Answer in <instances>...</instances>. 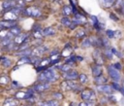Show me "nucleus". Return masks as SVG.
<instances>
[{
  "mask_svg": "<svg viewBox=\"0 0 124 106\" xmlns=\"http://www.w3.org/2000/svg\"><path fill=\"white\" fill-rule=\"evenodd\" d=\"M81 46H82L83 48H87V47H90V46H91V43H90V41H89V38H86V39H84V40L82 41V43H81Z\"/></svg>",
  "mask_w": 124,
  "mask_h": 106,
  "instance_id": "29",
  "label": "nucleus"
},
{
  "mask_svg": "<svg viewBox=\"0 0 124 106\" xmlns=\"http://www.w3.org/2000/svg\"><path fill=\"white\" fill-rule=\"evenodd\" d=\"M49 88H50V84L47 82H41V83H39L33 87L34 91H37V92H43V91H46Z\"/></svg>",
  "mask_w": 124,
  "mask_h": 106,
  "instance_id": "4",
  "label": "nucleus"
},
{
  "mask_svg": "<svg viewBox=\"0 0 124 106\" xmlns=\"http://www.w3.org/2000/svg\"><path fill=\"white\" fill-rule=\"evenodd\" d=\"M18 104L17 99H14V98H9L6 99L5 102L3 103V106H16Z\"/></svg>",
  "mask_w": 124,
  "mask_h": 106,
  "instance_id": "15",
  "label": "nucleus"
},
{
  "mask_svg": "<svg viewBox=\"0 0 124 106\" xmlns=\"http://www.w3.org/2000/svg\"><path fill=\"white\" fill-rule=\"evenodd\" d=\"M71 22H72V20H71L68 17H63V18H61V23H62V25H64V26L69 27L70 24H71Z\"/></svg>",
  "mask_w": 124,
  "mask_h": 106,
  "instance_id": "19",
  "label": "nucleus"
},
{
  "mask_svg": "<svg viewBox=\"0 0 124 106\" xmlns=\"http://www.w3.org/2000/svg\"><path fill=\"white\" fill-rule=\"evenodd\" d=\"M62 13H63V15L65 17H68V16H70L72 14V9L69 6H64L63 9H62Z\"/></svg>",
  "mask_w": 124,
  "mask_h": 106,
  "instance_id": "21",
  "label": "nucleus"
},
{
  "mask_svg": "<svg viewBox=\"0 0 124 106\" xmlns=\"http://www.w3.org/2000/svg\"><path fill=\"white\" fill-rule=\"evenodd\" d=\"M59 53V52L57 51V50H54V51H52V52H50V53H49V55L50 56H52V55H55V54H58Z\"/></svg>",
  "mask_w": 124,
  "mask_h": 106,
  "instance_id": "40",
  "label": "nucleus"
},
{
  "mask_svg": "<svg viewBox=\"0 0 124 106\" xmlns=\"http://www.w3.org/2000/svg\"><path fill=\"white\" fill-rule=\"evenodd\" d=\"M118 91H120V92L124 95V88H123V87H120V88H119V90H118Z\"/></svg>",
  "mask_w": 124,
  "mask_h": 106,
  "instance_id": "44",
  "label": "nucleus"
},
{
  "mask_svg": "<svg viewBox=\"0 0 124 106\" xmlns=\"http://www.w3.org/2000/svg\"><path fill=\"white\" fill-rule=\"evenodd\" d=\"M62 76L67 81H75L78 78V73L76 70H70L68 72H63Z\"/></svg>",
  "mask_w": 124,
  "mask_h": 106,
  "instance_id": "7",
  "label": "nucleus"
},
{
  "mask_svg": "<svg viewBox=\"0 0 124 106\" xmlns=\"http://www.w3.org/2000/svg\"><path fill=\"white\" fill-rule=\"evenodd\" d=\"M106 34H107V36H108V38L114 37V31H112V30H107V31H106Z\"/></svg>",
  "mask_w": 124,
  "mask_h": 106,
  "instance_id": "36",
  "label": "nucleus"
},
{
  "mask_svg": "<svg viewBox=\"0 0 124 106\" xmlns=\"http://www.w3.org/2000/svg\"><path fill=\"white\" fill-rule=\"evenodd\" d=\"M78 79L79 80V83L80 84H84L87 81V76L85 74H78Z\"/></svg>",
  "mask_w": 124,
  "mask_h": 106,
  "instance_id": "26",
  "label": "nucleus"
},
{
  "mask_svg": "<svg viewBox=\"0 0 124 106\" xmlns=\"http://www.w3.org/2000/svg\"><path fill=\"white\" fill-rule=\"evenodd\" d=\"M46 50H47V48H46V47H45V46H39V47L35 48L34 50H32V54H31V55L38 56L39 54L44 53H45Z\"/></svg>",
  "mask_w": 124,
  "mask_h": 106,
  "instance_id": "10",
  "label": "nucleus"
},
{
  "mask_svg": "<svg viewBox=\"0 0 124 106\" xmlns=\"http://www.w3.org/2000/svg\"><path fill=\"white\" fill-rule=\"evenodd\" d=\"M104 54H105V56H107L108 59H111L112 56H113V53H111V51H110V50H108V49L105 51V53H104Z\"/></svg>",
  "mask_w": 124,
  "mask_h": 106,
  "instance_id": "30",
  "label": "nucleus"
},
{
  "mask_svg": "<svg viewBox=\"0 0 124 106\" xmlns=\"http://www.w3.org/2000/svg\"><path fill=\"white\" fill-rule=\"evenodd\" d=\"M52 95H53V97H54L55 100H61V99H63V94L61 92L55 91V92L52 93Z\"/></svg>",
  "mask_w": 124,
  "mask_h": 106,
  "instance_id": "27",
  "label": "nucleus"
},
{
  "mask_svg": "<svg viewBox=\"0 0 124 106\" xmlns=\"http://www.w3.org/2000/svg\"><path fill=\"white\" fill-rule=\"evenodd\" d=\"M60 70L62 72H68V71L72 70V66L69 65V64H67V63H65V64H63V65L60 66Z\"/></svg>",
  "mask_w": 124,
  "mask_h": 106,
  "instance_id": "24",
  "label": "nucleus"
},
{
  "mask_svg": "<svg viewBox=\"0 0 124 106\" xmlns=\"http://www.w3.org/2000/svg\"><path fill=\"white\" fill-rule=\"evenodd\" d=\"M27 37H28V34L20 33V34H18L17 36H16L14 38V43L16 45H21V44H23V43H25L27 41Z\"/></svg>",
  "mask_w": 124,
  "mask_h": 106,
  "instance_id": "9",
  "label": "nucleus"
},
{
  "mask_svg": "<svg viewBox=\"0 0 124 106\" xmlns=\"http://www.w3.org/2000/svg\"><path fill=\"white\" fill-rule=\"evenodd\" d=\"M101 1L103 2L104 6H105L106 8H108V7H110L111 5H113L116 0H101Z\"/></svg>",
  "mask_w": 124,
  "mask_h": 106,
  "instance_id": "25",
  "label": "nucleus"
},
{
  "mask_svg": "<svg viewBox=\"0 0 124 106\" xmlns=\"http://www.w3.org/2000/svg\"><path fill=\"white\" fill-rule=\"evenodd\" d=\"M8 82H9V80L7 79V77H5V76H1L0 77V84L6 85V84H8Z\"/></svg>",
  "mask_w": 124,
  "mask_h": 106,
  "instance_id": "34",
  "label": "nucleus"
},
{
  "mask_svg": "<svg viewBox=\"0 0 124 106\" xmlns=\"http://www.w3.org/2000/svg\"><path fill=\"white\" fill-rule=\"evenodd\" d=\"M97 90L102 92V93H104V94H112V92L114 91L112 87L110 85H107V84L97 86Z\"/></svg>",
  "mask_w": 124,
  "mask_h": 106,
  "instance_id": "5",
  "label": "nucleus"
},
{
  "mask_svg": "<svg viewBox=\"0 0 124 106\" xmlns=\"http://www.w3.org/2000/svg\"><path fill=\"white\" fill-rule=\"evenodd\" d=\"M41 31H42L43 36H49V35H53V34H55V32H56V30H55L54 28L50 27V26H49V27H46V28L42 29Z\"/></svg>",
  "mask_w": 124,
  "mask_h": 106,
  "instance_id": "12",
  "label": "nucleus"
},
{
  "mask_svg": "<svg viewBox=\"0 0 124 106\" xmlns=\"http://www.w3.org/2000/svg\"><path fill=\"white\" fill-rule=\"evenodd\" d=\"M61 87H62V88H63L64 90H67V91H68V90H72L71 88H70V86L68 85L67 81H65L64 83H62V84H61Z\"/></svg>",
  "mask_w": 124,
  "mask_h": 106,
  "instance_id": "31",
  "label": "nucleus"
},
{
  "mask_svg": "<svg viewBox=\"0 0 124 106\" xmlns=\"http://www.w3.org/2000/svg\"><path fill=\"white\" fill-rule=\"evenodd\" d=\"M78 106H87V104H86L85 101H81V102H79V103L78 104Z\"/></svg>",
  "mask_w": 124,
  "mask_h": 106,
  "instance_id": "42",
  "label": "nucleus"
},
{
  "mask_svg": "<svg viewBox=\"0 0 124 106\" xmlns=\"http://www.w3.org/2000/svg\"><path fill=\"white\" fill-rule=\"evenodd\" d=\"M102 67L100 66V65H98V64H95L94 66H92V75H93V77L95 78V77H98V76H100V75H102Z\"/></svg>",
  "mask_w": 124,
  "mask_h": 106,
  "instance_id": "11",
  "label": "nucleus"
},
{
  "mask_svg": "<svg viewBox=\"0 0 124 106\" xmlns=\"http://www.w3.org/2000/svg\"><path fill=\"white\" fill-rule=\"evenodd\" d=\"M82 59H83V58H82V56H78V55H77V56H76V60H77V61H81Z\"/></svg>",
  "mask_w": 124,
  "mask_h": 106,
  "instance_id": "43",
  "label": "nucleus"
},
{
  "mask_svg": "<svg viewBox=\"0 0 124 106\" xmlns=\"http://www.w3.org/2000/svg\"><path fill=\"white\" fill-rule=\"evenodd\" d=\"M12 42L11 39H9L8 37H5V38H2L1 40V43H0V46H4V47H7L10 43Z\"/></svg>",
  "mask_w": 124,
  "mask_h": 106,
  "instance_id": "23",
  "label": "nucleus"
},
{
  "mask_svg": "<svg viewBox=\"0 0 124 106\" xmlns=\"http://www.w3.org/2000/svg\"><path fill=\"white\" fill-rule=\"evenodd\" d=\"M24 2H33L34 0H23Z\"/></svg>",
  "mask_w": 124,
  "mask_h": 106,
  "instance_id": "45",
  "label": "nucleus"
},
{
  "mask_svg": "<svg viewBox=\"0 0 124 106\" xmlns=\"http://www.w3.org/2000/svg\"><path fill=\"white\" fill-rule=\"evenodd\" d=\"M44 73H45V75L46 77L47 83H53L58 79V76H57L56 72L52 68H48V69L44 70Z\"/></svg>",
  "mask_w": 124,
  "mask_h": 106,
  "instance_id": "3",
  "label": "nucleus"
},
{
  "mask_svg": "<svg viewBox=\"0 0 124 106\" xmlns=\"http://www.w3.org/2000/svg\"><path fill=\"white\" fill-rule=\"evenodd\" d=\"M24 12H25V16H30L33 18H40L42 15L41 11L35 7H29L27 9H25Z\"/></svg>",
  "mask_w": 124,
  "mask_h": 106,
  "instance_id": "6",
  "label": "nucleus"
},
{
  "mask_svg": "<svg viewBox=\"0 0 124 106\" xmlns=\"http://www.w3.org/2000/svg\"><path fill=\"white\" fill-rule=\"evenodd\" d=\"M94 82L96 84V86H99V85H104L107 83V78L103 77L102 75L98 76V77H95L94 78Z\"/></svg>",
  "mask_w": 124,
  "mask_h": 106,
  "instance_id": "16",
  "label": "nucleus"
},
{
  "mask_svg": "<svg viewBox=\"0 0 124 106\" xmlns=\"http://www.w3.org/2000/svg\"><path fill=\"white\" fill-rule=\"evenodd\" d=\"M111 87H112V88L114 89V90H119V88H120V85L118 84V83H115V82H113L112 84H111Z\"/></svg>",
  "mask_w": 124,
  "mask_h": 106,
  "instance_id": "35",
  "label": "nucleus"
},
{
  "mask_svg": "<svg viewBox=\"0 0 124 106\" xmlns=\"http://www.w3.org/2000/svg\"><path fill=\"white\" fill-rule=\"evenodd\" d=\"M31 54H32V50L29 49V48L26 49V50H23V51H18L16 53V55H18L20 57H22V56H28V57H30Z\"/></svg>",
  "mask_w": 124,
  "mask_h": 106,
  "instance_id": "13",
  "label": "nucleus"
},
{
  "mask_svg": "<svg viewBox=\"0 0 124 106\" xmlns=\"http://www.w3.org/2000/svg\"><path fill=\"white\" fill-rule=\"evenodd\" d=\"M120 35H121V32H120L119 30H117V31H114V37H115V38L119 37Z\"/></svg>",
  "mask_w": 124,
  "mask_h": 106,
  "instance_id": "41",
  "label": "nucleus"
},
{
  "mask_svg": "<svg viewBox=\"0 0 124 106\" xmlns=\"http://www.w3.org/2000/svg\"><path fill=\"white\" fill-rule=\"evenodd\" d=\"M110 51H111V53H114L116 56H118V57H121V56H122V54H121L119 52H117L114 48H111V49H110Z\"/></svg>",
  "mask_w": 124,
  "mask_h": 106,
  "instance_id": "37",
  "label": "nucleus"
},
{
  "mask_svg": "<svg viewBox=\"0 0 124 106\" xmlns=\"http://www.w3.org/2000/svg\"><path fill=\"white\" fill-rule=\"evenodd\" d=\"M39 81H40V82H47V81H46V77L44 71L40 74V76H39Z\"/></svg>",
  "mask_w": 124,
  "mask_h": 106,
  "instance_id": "32",
  "label": "nucleus"
},
{
  "mask_svg": "<svg viewBox=\"0 0 124 106\" xmlns=\"http://www.w3.org/2000/svg\"><path fill=\"white\" fill-rule=\"evenodd\" d=\"M83 36H85V31H84L83 29H80V30H78V32L76 34V37H77V38H79V37H83Z\"/></svg>",
  "mask_w": 124,
  "mask_h": 106,
  "instance_id": "33",
  "label": "nucleus"
},
{
  "mask_svg": "<svg viewBox=\"0 0 124 106\" xmlns=\"http://www.w3.org/2000/svg\"><path fill=\"white\" fill-rule=\"evenodd\" d=\"M62 56H70L71 55V47L69 46V44H67V46H65L64 51L61 53Z\"/></svg>",
  "mask_w": 124,
  "mask_h": 106,
  "instance_id": "18",
  "label": "nucleus"
},
{
  "mask_svg": "<svg viewBox=\"0 0 124 106\" xmlns=\"http://www.w3.org/2000/svg\"><path fill=\"white\" fill-rule=\"evenodd\" d=\"M1 63H2V66H3V67H5V68H8V67H10V66H11V64H12V61H11L9 58L3 57V58H2V61H1Z\"/></svg>",
  "mask_w": 124,
  "mask_h": 106,
  "instance_id": "20",
  "label": "nucleus"
},
{
  "mask_svg": "<svg viewBox=\"0 0 124 106\" xmlns=\"http://www.w3.org/2000/svg\"><path fill=\"white\" fill-rule=\"evenodd\" d=\"M109 18H110L111 19H113L114 21H117V20H118V18H117V17H115V15H114V14H110V15H109Z\"/></svg>",
  "mask_w": 124,
  "mask_h": 106,
  "instance_id": "39",
  "label": "nucleus"
},
{
  "mask_svg": "<svg viewBox=\"0 0 124 106\" xmlns=\"http://www.w3.org/2000/svg\"><path fill=\"white\" fill-rule=\"evenodd\" d=\"M112 66H113V67H114V68H115V69H116L117 71H120V70L122 69V65H121L120 63H118V62H116V63H114V64H113Z\"/></svg>",
  "mask_w": 124,
  "mask_h": 106,
  "instance_id": "38",
  "label": "nucleus"
},
{
  "mask_svg": "<svg viewBox=\"0 0 124 106\" xmlns=\"http://www.w3.org/2000/svg\"><path fill=\"white\" fill-rule=\"evenodd\" d=\"M16 24L17 23L16 20H7V19L0 20V28L1 29H10Z\"/></svg>",
  "mask_w": 124,
  "mask_h": 106,
  "instance_id": "8",
  "label": "nucleus"
},
{
  "mask_svg": "<svg viewBox=\"0 0 124 106\" xmlns=\"http://www.w3.org/2000/svg\"><path fill=\"white\" fill-rule=\"evenodd\" d=\"M10 32H11L14 36H17L18 34L21 33V30H20V27H18L17 24H16V25H15V26H13L12 28H10Z\"/></svg>",
  "mask_w": 124,
  "mask_h": 106,
  "instance_id": "17",
  "label": "nucleus"
},
{
  "mask_svg": "<svg viewBox=\"0 0 124 106\" xmlns=\"http://www.w3.org/2000/svg\"><path fill=\"white\" fill-rule=\"evenodd\" d=\"M9 1H15V2H16V0H9Z\"/></svg>",
  "mask_w": 124,
  "mask_h": 106,
  "instance_id": "46",
  "label": "nucleus"
},
{
  "mask_svg": "<svg viewBox=\"0 0 124 106\" xmlns=\"http://www.w3.org/2000/svg\"><path fill=\"white\" fill-rule=\"evenodd\" d=\"M29 62H30V57H28V56H22V57H20V58L18 59L17 64H18V65H21V64L29 63Z\"/></svg>",
  "mask_w": 124,
  "mask_h": 106,
  "instance_id": "22",
  "label": "nucleus"
},
{
  "mask_svg": "<svg viewBox=\"0 0 124 106\" xmlns=\"http://www.w3.org/2000/svg\"><path fill=\"white\" fill-rule=\"evenodd\" d=\"M75 62H77V60H76V56H70L69 58L66 59V63L69 64V65H71V66H72Z\"/></svg>",
  "mask_w": 124,
  "mask_h": 106,
  "instance_id": "28",
  "label": "nucleus"
},
{
  "mask_svg": "<svg viewBox=\"0 0 124 106\" xmlns=\"http://www.w3.org/2000/svg\"><path fill=\"white\" fill-rule=\"evenodd\" d=\"M16 6V2L15 1H9V0H5L3 3H2V8L3 9H12Z\"/></svg>",
  "mask_w": 124,
  "mask_h": 106,
  "instance_id": "14",
  "label": "nucleus"
},
{
  "mask_svg": "<svg viewBox=\"0 0 124 106\" xmlns=\"http://www.w3.org/2000/svg\"><path fill=\"white\" fill-rule=\"evenodd\" d=\"M80 97L84 101H95L96 100V94L92 89L86 88L80 91Z\"/></svg>",
  "mask_w": 124,
  "mask_h": 106,
  "instance_id": "1",
  "label": "nucleus"
},
{
  "mask_svg": "<svg viewBox=\"0 0 124 106\" xmlns=\"http://www.w3.org/2000/svg\"><path fill=\"white\" fill-rule=\"evenodd\" d=\"M108 76L110 77V79L115 82V83H119L121 81V77H120V74H119V71H117L112 65H108Z\"/></svg>",
  "mask_w": 124,
  "mask_h": 106,
  "instance_id": "2",
  "label": "nucleus"
}]
</instances>
